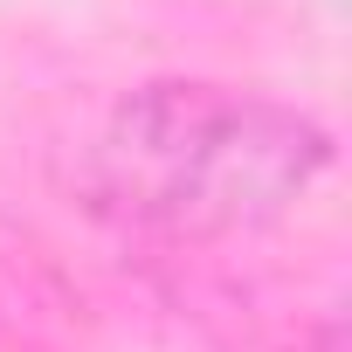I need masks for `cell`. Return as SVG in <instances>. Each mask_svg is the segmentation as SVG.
Here are the masks:
<instances>
[{"instance_id": "1", "label": "cell", "mask_w": 352, "mask_h": 352, "mask_svg": "<svg viewBox=\"0 0 352 352\" xmlns=\"http://www.w3.org/2000/svg\"><path fill=\"white\" fill-rule=\"evenodd\" d=\"M331 173V131L276 97L228 83H145L90 145V201L104 221L201 249L283 221Z\"/></svg>"}, {"instance_id": "2", "label": "cell", "mask_w": 352, "mask_h": 352, "mask_svg": "<svg viewBox=\"0 0 352 352\" xmlns=\"http://www.w3.org/2000/svg\"><path fill=\"white\" fill-rule=\"evenodd\" d=\"M83 331V297L63 263L14 221H0V345L8 352H56Z\"/></svg>"}]
</instances>
